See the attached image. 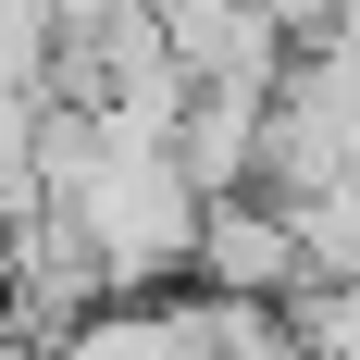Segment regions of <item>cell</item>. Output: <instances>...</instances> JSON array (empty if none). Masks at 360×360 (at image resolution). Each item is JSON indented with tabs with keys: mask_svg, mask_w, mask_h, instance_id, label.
<instances>
[{
	"mask_svg": "<svg viewBox=\"0 0 360 360\" xmlns=\"http://www.w3.org/2000/svg\"><path fill=\"white\" fill-rule=\"evenodd\" d=\"M50 212L75 224L100 298H162L186 274V249H199V186H186L174 149H149V137H87V162L50 186Z\"/></svg>",
	"mask_w": 360,
	"mask_h": 360,
	"instance_id": "1",
	"label": "cell"
},
{
	"mask_svg": "<svg viewBox=\"0 0 360 360\" xmlns=\"http://www.w3.org/2000/svg\"><path fill=\"white\" fill-rule=\"evenodd\" d=\"M149 25H162V63L186 87H274L298 50L261 0H149Z\"/></svg>",
	"mask_w": 360,
	"mask_h": 360,
	"instance_id": "2",
	"label": "cell"
},
{
	"mask_svg": "<svg viewBox=\"0 0 360 360\" xmlns=\"http://www.w3.org/2000/svg\"><path fill=\"white\" fill-rule=\"evenodd\" d=\"M186 274H199V298H298V236L261 186H224V199H199Z\"/></svg>",
	"mask_w": 360,
	"mask_h": 360,
	"instance_id": "3",
	"label": "cell"
},
{
	"mask_svg": "<svg viewBox=\"0 0 360 360\" xmlns=\"http://www.w3.org/2000/svg\"><path fill=\"white\" fill-rule=\"evenodd\" d=\"M50 360H212V298H87L75 323L37 335Z\"/></svg>",
	"mask_w": 360,
	"mask_h": 360,
	"instance_id": "4",
	"label": "cell"
},
{
	"mask_svg": "<svg viewBox=\"0 0 360 360\" xmlns=\"http://www.w3.org/2000/svg\"><path fill=\"white\" fill-rule=\"evenodd\" d=\"M261 124H274V87H186L174 112V162L199 199H224V186L261 174Z\"/></svg>",
	"mask_w": 360,
	"mask_h": 360,
	"instance_id": "5",
	"label": "cell"
},
{
	"mask_svg": "<svg viewBox=\"0 0 360 360\" xmlns=\"http://www.w3.org/2000/svg\"><path fill=\"white\" fill-rule=\"evenodd\" d=\"M274 212L298 236V286H348L360 274V162L323 174V186H298V199H274Z\"/></svg>",
	"mask_w": 360,
	"mask_h": 360,
	"instance_id": "6",
	"label": "cell"
},
{
	"mask_svg": "<svg viewBox=\"0 0 360 360\" xmlns=\"http://www.w3.org/2000/svg\"><path fill=\"white\" fill-rule=\"evenodd\" d=\"M286 335H298V360H360V274L348 286H298L286 298Z\"/></svg>",
	"mask_w": 360,
	"mask_h": 360,
	"instance_id": "7",
	"label": "cell"
},
{
	"mask_svg": "<svg viewBox=\"0 0 360 360\" xmlns=\"http://www.w3.org/2000/svg\"><path fill=\"white\" fill-rule=\"evenodd\" d=\"M261 13H274V25H286V37H311V25H323V13H335V0H261Z\"/></svg>",
	"mask_w": 360,
	"mask_h": 360,
	"instance_id": "8",
	"label": "cell"
},
{
	"mask_svg": "<svg viewBox=\"0 0 360 360\" xmlns=\"http://www.w3.org/2000/svg\"><path fill=\"white\" fill-rule=\"evenodd\" d=\"M0 360H25V335H0Z\"/></svg>",
	"mask_w": 360,
	"mask_h": 360,
	"instance_id": "9",
	"label": "cell"
}]
</instances>
